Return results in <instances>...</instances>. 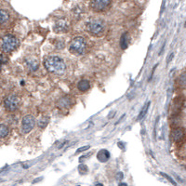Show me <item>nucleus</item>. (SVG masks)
I'll use <instances>...</instances> for the list:
<instances>
[{
  "mask_svg": "<svg viewBox=\"0 0 186 186\" xmlns=\"http://www.w3.org/2000/svg\"><path fill=\"white\" fill-rule=\"evenodd\" d=\"M72 102H72L71 98L68 97V96H66V97L62 98V99L59 101V106L62 107V108H67V107H69V106L72 104Z\"/></svg>",
  "mask_w": 186,
  "mask_h": 186,
  "instance_id": "obj_14",
  "label": "nucleus"
},
{
  "mask_svg": "<svg viewBox=\"0 0 186 186\" xmlns=\"http://www.w3.org/2000/svg\"><path fill=\"white\" fill-rule=\"evenodd\" d=\"M87 49V42L84 37H75L71 44H70V52L76 55H82L85 53Z\"/></svg>",
  "mask_w": 186,
  "mask_h": 186,
  "instance_id": "obj_4",
  "label": "nucleus"
},
{
  "mask_svg": "<svg viewBox=\"0 0 186 186\" xmlns=\"http://www.w3.org/2000/svg\"><path fill=\"white\" fill-rule=\"evenodd\" d=\"M78 170H79L80 174H87L88 171H89V168H88V167L85 164H81L78 167Z\"/></svg>",
  "mask_w": 186,
  "mask_h": 186,
  "instance_id": "obj_18",
  "label": "nucleus"
},
{
  "mask_svg": "<svg viewBox=\"0 0 186 186\" xmlns=\"http://www.w3.org/2000/svg\"><path fill=\"white\" fill-rule=\"evenodd\" d=\"M68 29H69V25L65 20H60L56 22L54 25V31L56 33H64V32H67Z\"/></svg>",
  "mask_w": 186,
  "mask_h": 186,
  "instance_id": "obj_8",
  "label": "nucleus"
},
{
  "mask_svg": "<svg viewBox=\"0 0 186 186\" xmlns=\"http://www.w3.org/2000/svg\"><path fill=\"white\" fill-rule=\"evenodd\" d=\"M77 88H78V89H79L80 91H83V92H84V91H87V90H89V88H90V83H89V81L87 80V79H82V80H80V81L78 82Z\"/></svg>",
  "mask_w": 186,
  "mask_h": 186,
  "instance_id": "obj_12",
  "label": "nucleus"
},
{
  "mask_svg": "<svg viewBox=\"0 0 186 186\" xmlns=\"http://www.w3.org/2000/svg\"><path fill=\"white\" fill-rule=\"evenodd\" d=\"M160 174H161L162 176H164L165 178H167V180H168V181H170V182H171L172 184H174V185H177V184H176V182H175V181L173 180V179H172V178H170L169 176H167V174H165V173H162V172H161Z\"/></svg>",
  "mask_w": 186,
  "mask_h": 186,
  "instance_id": "obj_20",
  "label": "nucleus"
},
{
  "mask_svg": "<svg viewBox=\"0 0 186 186\" xmlns=\"http://www.w3.org/2000/svg\"><path fill=\"white\" fill-rule=\"evenodd\" d=\"M129 44V36L128 33H124L120 37V48L122 50H126Z\"/></svg>",
  "mask_w": 186,
  "mask_h": 186,
  "instance_id": "obj_11",
  "label": "nucleus"
},
{
  "mask_svg": "<svg viewBox=\"0 0 186 186\" xmlns=\"http://www.w3.org/2000/svg\"><path fill=\"white\" fill-rule=\"evenodd\" d=\"M180 81L181 86L184 87V85H185V74H182V75H181V76H180Z\"/></svg>",
  "mask_w": 186,
  "mask_h": 186,
  "instance_id": "obj_21",
  "label": "nucleus"
},
{
  "mask_svg": "<svg viewBox=\"0 0 186 186\" xmlns=\"http://www.w3.org/2000/svg\"><path fill=\"white\" fill-rule=\"evenodd\" d=\"M118 186H128V185L127 183H125V182H121V183H119Z\"/></svg>",
  "mask_w": 186,
  "mask_h": 186,
  "instance_id": "obj_24",
  "label": "nucleus"
},
{
  "mask_svg": "<svg viewBox=\"0 0 186 186\" xmlns=\"http://www.w3.org/2000/svg\"><path fill=\"white\" fill-rule=\"evenodd\" d=\"M87 31L94 36H102L105 31V24L101 19H91L86 24Z\"/></svg>",
  "mask_w": 186,
  "mask_h": 186,
  "instance_id": "obj_3",
  "label": "nucleus"
},
{
  "mask_svg": "<svg viewBox=\"0 0 186 186\" xmlns=\"http://www.w3.org/2000/svg\"><path fill=\"white\" fill-rule=\"evenodd\" d=\"M10 133V128L5 124H0V138H6Z\"/></svg>",
  "mask_w": 186,
  "mask_h": 186,
  "instance_id": "obj_16",
  "label": "nucleus"
},
{
  "mask_svg": "<svg viewBox=\"0 0 186 186\" xmlns=\"http://www.w3.org/2000/svg\"><path fill=\"white\" fill-rule=\"evenodd\" d=\"M10 19V14L5 10H0V26L5 24Z\"/></svg>",
  "mask_w": 186,
  "mask_h": 186,
  "instance_id": "obj_13",
  "label": "nucleus"
},
{
  "mask_svg": "<svg viewBox=\"0 0 186 186\" xmlns=\"http://www.w3.org/2000/svg\"><path fill=\"white\" fill-rule=\"evenodd\" d=\"M149 106H150V102H147V103L143 106L142 110L141 111V113H140V115H139V116H138V120H141V119H142V118L144 117V115L147 114V111H148V109H149Z\"/></svg>",
  "mask_w": 186,
  "mask_h": 186,
  "instance_id": "obj_17",
  "label": "nucleus"
},
{
  "mask_svg": "<svg viewBox=\"0 0 186 186\" xmlns=\"http://www.w3.org/2000/svg\"><path fill=\"white\" fill-rule=\"evenodd\" d=\"M50 122V117L47 116V115H42L38 120H37V126L41 128H44L45 127L48 126Z\"/></svg>",
  "mask_w": 186,
  "mask_h": 186,
  "instance_id": "obj_15",
  "label": "nucleus"
},
{
  "mask_svg": "<svg viewBox=\"0 0 186 186\" xmlns=\"http://www.w3.org/2000/svg\"><path fill=\"white\" fill-rule=\"evenodd\" d=\"M19 46V40L12 35H6L0 39V49L4 52L10 53L15 50Z\"/></svg>",
  "mask_w": 186,
  "mask_h": 186,
  "instance_id": "obj_2",
  "label": "nucleus"
},
{
  "mask_svg": "<svg viewBox=\"0 0 186 186\" xmlns=\"http://www.w3.org/2000/svg\"><path fill=\"white\" fill-rule=\"evenodd\" d=\"M89 145H87V146H84V147H81V148H79L78 150H77V153H80V152H84V151H86L87 149H89Z\"/></svg>",
  "mask_w": 186,
  "mask_h": 186,
  "instance_id": "obj_22",
  "label": "nucleus"
},
{
  "mask_svg": "<svg viewBox=\"0 0 186 186\" xmlns=\"http://www.w3.org/2000/svg\"><path fill=\"white\" fill-rule=\"evenodd\" d=\"M20 105V100L16 95H10L4 100V106L9 112H14Z\"/></svg>",
  "mask_w": 186,
  "mask_h": 186,
  "instance_id": "obj_6",
  "label": "nucleus"
},
{
  "mask_svg": "<svg viewBox=\"0 0 186 186\" xmlns=\"http://www.w3.org/2000/svg\"><path fill=\"white\" fill-rule=\"evenodd\" d=\"M7 63H8V58L3 54H0V67Z\"/></svg>",
  "mask_w": 186,
  "mask_h": 186,
  "instance_id": "obj_19",
  "label": "nucleus"
},
{
  "mask_svg": "<svg viewBox=\"0 0 186 186\" xmlns=\"http://www.w3.org/2000/svg\"><path fill=\"white\" fill-rule=\"evenodd\" d=\"M96 186H103L102 183H96Z\"/></svg>",
  "mask_w": 186,
  "mask_h": 186,
  "instance_id": "obj_26",
  "label": "nucleus"
},
{
  "mask_svg": "<svg viewBox=\"0 0 186 186\" xmlns=\"http://www.w3.org/2000/svg\"><path fill=\"white\" fill-rule=\"evenodd\" d=\"M183 136H184V130L181 128H178L172 132V138H173L174 141H180L183 138Z\"/></svg>",
  "mask_w": 186,
  "mask_h": 186,
  "instance_id": "obj_10",
  "label": "nucleus"
},
{
  "mask_svg": "<svg viewBox=\"0 0 186 186\" xmlns=\"http://www.w3.org/2000/svg\"><path fill=\"white\" fill-rule=\"evenodd\" d=\"M44 66L50 73L57 76L63 75L66 69L64 62L58 56H51L47 58L44 61Z\"/></svg>",
  "mask_w": 186,
  "mask_h": 186,
  "instance_id": "obj_1",
  "label": "nucleus"
},
{
  "mask_svg": "<svg viewBox=\"0 0 186 186\" xmlns=\"http://www.w3.org/2000/svg\"><path fill=\"white\" fill-rule=\"evenodd\" d=\"M172 57H173V54H171V55H170V56L168 57V59H167V63H168L170 62V59H172Z\"/></svg>",
  "mask_w": 186,
  "mask_h": 186,
  "instance_id": "obj_25",
  "label": "nucleus"
},
{
  "mask_svg": "<svg viewBox=\"0 0 186 186\" xmlns=\"http://www.w3.org/2000/svg\"><path fill=\"white\" fill-rule=\"evenodd\" d=\"M111 5V1L109 0H94L90 2V7L94 11H102L106 8H108Z\"/></svg>",
  "mask_w": 186,
  "mask_h": 186,
  "instance_id": "obj_7",
  "label": "nucleus"
},
{
  "mask_svg": "<svg viewBox=\"0 0 186 186\" xmlns=\"http://www.w3.org/2000/svg\"><path fill=\"white\" fill-rule=\"evenodd\" d=\"M36 125V118L32 115H25L23 120H22V124H21V128H22V132L24 134H27L29 133Z\"/></svg>",
  "mask_w": 186,
  "mask_h": 186,
  "instance_id": "obj_5",
  "label": "nucleus"
},
{
  "mask_svg": "<svg viewBox=\"0 0 186 186\" xmlns=\"http://www.w3.org/2000/svg\"><path fill=\"white\" fill-rule=\"evenodd\" d=\"M116 179H117V180H122V179H123V173H122V172H118V173L116 174Z\"/></svg>",
  "mask_w": 186,
  "mask_h": 186,
  "instance_id": "obj_23",
  "label": "nucleus"
},
{
  "mask_svg": "<svg viewBox=\"0 0 186 186\" xmlns=\"http://www.w3.org/2000/svg\"><path fill=\"white\" fill-rule=\"evenodd\" d=\"M97 158H98L99 161H101L102 163L108 161L109 158H110V153H109V151H107L105 149L100 150L99 153L97 154Z\"/></svg>",
  "mask_w": 186,
  "mask_h": 186,
  "instance_id": "obj_9",
  "label": "nucleus"
}]
</instances>
